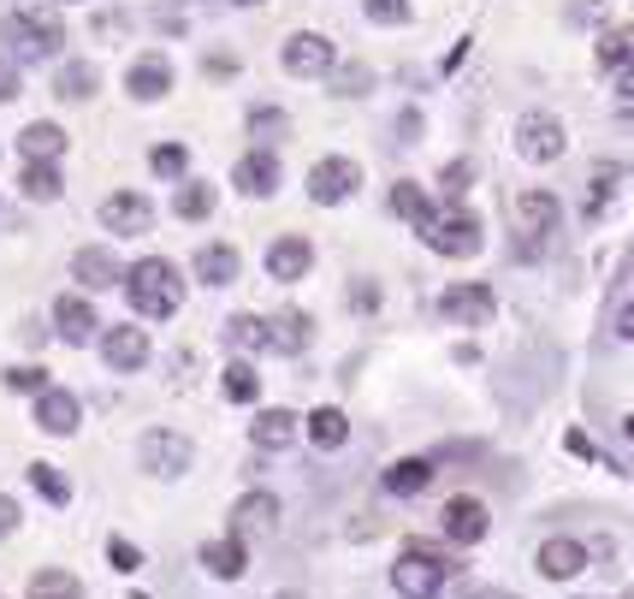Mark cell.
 Masks as SVG:
<instances>
[{
	"instance_id": "obj_38",
	"label": "cell",
	"mask_w": 634,
	"mask_h": 599,
	"mask_svg": "<svg viewBox=\"0 0 634 599\" xmlns=\"http://www.w3.org/2000/svg\"><path fill=\"white\" fill-rule=\"evenodd\" d=\"M593 190H587V214H599L604 202L616 196V184H623V167H593V179H587Z\"/></svg>"
},
{
	"instance_id": "obj_30",
	"label": "cell",
	"mask_w": 634,
	"mask_h": 599,
	"mask_svg": "<svg viewBox=\"0 0 634 599\" xmlns=\"http://www.w3.org/2000/svg\"><path fill=\"white\" fill-rule=\"evenodd\" d=\"M308 440H315V451H338L350 440V421H344V410H327L320 404L315 416H308Z\"/></svg>"
},
{
	"instance_id": "obj_19",
	"label": "cell",
	"mask_w": 634,
	"mask_h": 599,
	"mask_svg": "<svg viewBox=\"0 0 634 599\" xmlns=\"http://www.w3.org/2000/svg\"><path fill=\"white\" fill-rule=\"evenodd\" d=\"M202 558V569H208V576H219V581H238L244 569H249V546L238 534H226V540H208V546L196 552Z\"/></svg>"
},
{
	"instance_id": "obj_26",
	"label": "cell",
	"mask_w": 634,
	"mask_h": 599,
	"mask_svg": "<svg viewBox=\"0 0 634 599\" xmlns=\"http://www.w3.org/2000/svg\"><path fill=\"white\" fill-rule=\"evenodd\" d=\"M19 155H24V160H60V155H66V131L48 125V120L24 125V131H19Z\"/></svg>"
},
{
	"instance_id": "obj_17",
	"label": "cell",
	"mask_w": 634,
	"mask_h": 599,
	"mask_svg": "<svg viewBox=\"0 0 634 599\" xmlns=\"http://www.w3.org/2000/svg\"><path fill=\"white\" fill-rule=\"evenodd\" d=\"M78 421H83V410H78V398H71V392L48 386V392L36 398V428H42V433L66 440V433H78Z\"/></svg>"
},
{
	"instance_id": "obj_20",
	"label": "cell",
	"mask_w": 634,
	"mask_h": 599,
	"mask_svg": "<svg viewBox=\"0 0 634 599\" xmlns=\"http://www.w3.org/2000/svg\"><path fill=\"white\" fill-rule=\"evenodd\" d=\"M54 327H60L66 344H90L101 320H95V309H90V297H60V303H54Z\"/></svg>"
},
{
	"instance_id": "obj_40",
	"label": "cell",
	"mask_w": 634,
	"mask_h": 599,
	"mask_svg": "<svg viewBox=\"0 0 634 599\" xmlns=\"http://www.w3.org/2000/svg\"><path fill=\"white\" fill-rule=\"evenodd\" d=\"M107 564L120 569V576H137V569H143V546H131L125 534H113L107 540Z\"/></svg>"
},
{
	"instance_id": "obj_33",
	"label": "cell",
	"mask_w": 634,
	"mask_h": 599,
	"mask_svg": "<svg viewBox=\"0 0 634 599\" xmlns=\"http://www.w3.org/2000/svg\"><path fill=\"white\" fill-rule=\"evenodd\" d=\"M24 599H83V581L71 576V569H36Z\"/></svg>"
},
{
	"instance_id": "obj_14",
	"label": "cell",
	"mask_w": 634,
	"mask_h": 599,
	"mask_svg": "<svg viewBox=\"0 0 634 599\" xmlns=\"http://www.w3.org/2000/svg\"><path fill=\"white\" fill-rule=\"evenodd\" d=\"M125 90H131V101H160V95H167V90H172L167 54H137L131 71H125Z\"/></svg>"
},
{
	"instance_id": "obj_8",
	"label": "cell",
	"mask_w": 634,
	"mask_h": 599,
	"mask_svg": "<svg viewBox=\"0 0 634 599\" xmlns=\"http://www.w3.org/2000/svg\"><path fill=\"white\" fill-rule=\"evenodd\" d=\"M356 184H362V167H356V160H344V155H327V160L308 167V196H315L320 208L350 202V196H356Z\"/></svg>"
},
{
	"instance_id": "obj_45",
	"label": "cell",
	"mask_w": 634,
	"mask_h": 599,
	"mask_svg": "<svg viewBox=\"0 0 634 599\" xmlns=\"http://www.w3.org/2000/svg\"><path fill=\"white\" fill-rule=\"evenodd\" d=\"M19 95V60H0V101Z\"/></svg>"
},
{
	"instance_id": "obj_42",
	"label": "cell",
	"mask_w": 634,
	"mask_h": 599,
	"mask_svg": "<svg viewBox=\"0 0 634 599\" xmlns=\"http://www.w3.org/2000/svg\"><path fill=\"white\" fill-rule=\"evenodd\" d=\"M7 386H12V392H31V398H42V392H48V374L24 362V369H7Z\"/></svg>"
},
{
	"instance_id": "obj_32",
	"label": "cell",
	"mask_w": 634,
	"mask_h": 599,
	"mask_svg": "<svg viewBox=\"0 0 634 599\" xmlns=\"http://www.w3.org/2000/svg\"><path fill=\"white\" fill-rule=\"evenodd\" d=\"M95 66L90 60H71V66H60V78H54V95L60 101H90L95 95Z\"/></svg>"
},
{
	"instance_id": "obj_2",
	"label": "cell",
	"mask_w": 634,
	"mask_h": 599,
	"mask_svg": "<svg viewBox=\"0 0 634 599\" xmlns=\"http://www.w3.org/2000/svg\"><path fill=\"white\" fill-rule=\"evenodd\" d=\"M564 226V208H557L552 190H522V196L510 202V250L516 256H545V244H552V231Z\"/></svg>"
},
{
	"instance_id": "obj_35",
	"label": "cell",
	"mask_w": 634,
	"mask_h": 599,
	"mask_svg": "<svg viewBox=\"0 0 634 599\" xmlns=\"http://www.w3.org/2000/svg\"><path fill=\"white\" fill-rule=\"evenodd\" d=\"M172 208H179V221H208V214H214V184H202V179L179 184V196H172Z\"/></svg>"
},
{
	"instance_id": "obj_1",
	"label": "cell",
	"mask_w": 634,
	"mask_h": 599,
	"mask_svg": "<svg viewBox=\"0 0 634 599\" xmlns=\"http://www.w3.org/2000/svg\"><path fill=\"white\" fill-rule=\"evenodd\" d=\"M125 297L143 320H167V315H179V303H184V280L167 256H149L125 273Z\"/></svg>"
},
{
	"instance_id": "obj_12",
	"label": "cell",
	"mask_w": 634,
	"mask_h": 599,
	"mask_svg": "<svg viewBox=\"0 0 634 599\" xmlns=\"http://www.w3.org/2000/svg\"><path fill=\"white\" fill-rule=\"evenodd\" d=\"M101 357H107V369L137 374L143 362H149V332L143 327H107L101 332Z\"/></svg>"
},
{
	"instance_id": "obj_27",
	"label": "cell",
	"mask_w": 634,
	"mask_h": 599,
	"mask_svg": "<svg viewBox=\"0 0 634 599\" xmlns=\"http://www.w3.org/2000/svg\"><path fill=\"white\" fill-rule=\"evenodd\" d=\"M599 66L634 78V24H611V31L599 36Z\"/></svg>"
},
{
	"instance_id": "obj_36",
	"label": "cell",
	"mask_w": 634,
	"mask_h": 599,
	"mask_svg": "<svg viewBox=\"0 0 634 599\" xmlns=\"http://www.w3.org/2000/svg\"><path fill=\"white\" fill-rule=\"evenodd\" d=\"M219 386H226V398H231V404H256V398H261V374L249 369V362H231Z\"/></svg>"
},
{
	"instance_id": "obj_44",
	"label": "cell",
	"mask_w": 634,
	"mask_h": 599,
	"mask_svg": "<svg viewBox=\"0 0 634 599\" xmlns=\"http://www.w3.org/2000/svg\"><path fill=\"white\" fill-rule=\"evenodd\" d=\"M249 131H256V137H273V131H285V113H273V108H261L256 120H249Z\"/></svg>"
},
{
	"instance_id": "obj_49",
	"label": "cell",
	"mask_w": 634,
	"mask_h": 599,
	"mask_svg": "<svg viewBox=\"0 0 634 599\" xmlns=\"http://www.w3.org/2000/svg\"><path fill=\"white\" fill-rule=\"evenodd\" d=\"M362 83H367V71L356 66V71H344V83H338V95H362Z\"/></svg>"
},
{
	"instance_id": "obj_25",
	"label": "cell",
	"mask_w": 634,
	"mask_h": 599,
	"mask_svg": "<svg viewBox=\"0 0 634 599\" xmlns=\"http://www.w3.org/2000/svg\"><path fill=\"white\" fill-rule=\"evenodd\" d=\"M249 440H256L261 451H285L291 440H297V416L291 410H261L256 421H249Z\"/></svg>"
},
{
	"instance_id": "obj_16",
	"label": "cell",
	"mask_w": 634,
	"mask_h": 599,
	"mask_svg": "<svg viewBox=\"0 0 634 599\" xmlns=\"http://www.w3.org/2000/svg\"><path fill=\"white\" fill-rule=\"evenodd\" d=\"M231 184H238L244 196H273L279 190V155L273 149H249L238 167H231Z\"/></svg>"
},
{
	"instance_id": "obj_11",
	"label": "cell",
	"mask_w": 634,
	"mask_h": 599,
	"mask_svg": "<svg viewBox=\"0 0 634 599\" xmlns=\"http://www.w3.org/2000/svg\"><path fill=\"white\" fill-rule=\"evenodd\" d=\"M279 499L273 493H244L238 505H231V534L238 540H249V534H279Z\"/></svg>"
},
{
	"instance_id": "obj_4",
	"label": "cell",
	"mask_w": 634,
	"mask_h": 599,
	"mask_svg": "<svg viewBox=\"0 0 634 599\" xmlns=\"http://www.w3.org/2000/svg\"><path fill=\"white\" fill-rule=\"evenodd\" d=\"M60 19L54 12H12L7 19V48H12V60H48V54H60Z\"/></svg>"
},
{
	"instance_id": "obj_50",
	"label": "cell",
	"mask_w": 634,
	"mask_h": 599,
	"mask_svg": "<svg viewBox=\"0 0 634 599\" xmlns=\"http://www.w3.org/2000/svg\"><path fill=\"white\" fill-rule=\"evenodd\" d=\"M623 428H629V440H634V416H629V421H623Z\"/></svg>"
},
{
	"instance_id": "obj_39",
	"label": "cell",
	"mask_w": 634,
	"mask_h": 599,
	"mask_svg": "<svg viewBox=\"0 0 634 599\" xmlns=\"http://www.w3.org/2000/svg\"><path fill=\"white\" fill-rule=\"evenodd\" d=\"M149 167L160 172V179H184V167H190V155H184V143H160V149L149 155Z\"/></svg>"
},
{
	"instance_id": "obj_10",
	"label": "cell",
	"mask_w": 634,
	"mask_h": 599,
	"mask_svg": "<svg viewBox=\"0 0 634 599\" xmlns=\"http://www.w3.org/2000/svg\"><path fill=\"white\" fill-rule=\"evenodd\" d=\"M101 226H107V231H125V238H137V231L155 226V202L137 196V190H113V196L101 202Z\"/></svg>"
},
{
	"instance_id": "obj_28",
	"label": "cell",
	"mask_w": 634,
	"mask_h": 599,
	"mask_svg": "<svg viewBox=\"0 0 634 599\" xmlns=\"http://www.w3.org/2000/svg\"><path fill=\"white\" fill-rule=\"evenodd\" d=\"M392 214H397V221H409V226H416V231H427V226H433V196H427V190L421 184H392Z\"/></svg>"
},
{
	"instance_id": "obj_23",
	"label": "cell",
	"mask_w": 634,
	"mask_h": 599,
	"mask_svg": "<svg viewBox=\"0 0 634 599\" xmlns=\"http://www.w3.org/2000/svg\"><path fill=\"white\" fill-rule=\"evenodd\" d=\"M427 481H433V463L427 457H397L386 475H380V487L392 493V499H416V493H427Z\"/></svg>"
},
{
	"instance_id": "obj_51",
	"label": "cell",
	"mask_w": 634,
	"mask_h": 599,
	"mask_svg": "<svg viewBox=\"0 0 634 599\" xmlns=\"http://www.w3.org/2000/svg\"><path fill=\"white\" fill-rule=\"evenodd\" d=\"M238 7H256V0H238Z\"/></svg>"
},
{
	"instance_id": "obj_24",
	"label": "cell",
	"mask_w": 634,
	"mask_h": 599,
	"mask_svg": "<svg viewBox=\"0 0 634 599\" xmlns=\"http://www.w3.org/2000/svg\"><path fill=\"white\" fill-rule=\"evenodd\" d=\"M268 339H273V350L297 357V350H308V339H315V320H308L303 309H285V315L268 320Z\"/></svg>"
},
{
	"instance_id": "obj_37",
	"label": "cell",
	"mask_w": 634,
	"mask_h": 599,
	"mask_svg": "<svg viewBox=\"0 0 634 599\" xmlns=\"http://www.w3.org/2000/svg\"><path fill=\"white\" fill-rule=\"evenodd\" d=\"M31 487H36L48 505H71V481L54 470V463H31Z\"/></svg>"
},
{
	"instance_id": "obj_48",
	"label": "cell",
	"mask_w": 634,
	"mask_h": 599,
	"mask_svg": "<svg viewBox=\"0 0 634 599\" xmlns=\"http://www.w3.org/2000/svg\"><path fill=\"white\" fill-rule=\"evenodd\" d=\"M12 529H19V505H12V499H0V540H7Z\"/></svg>"
},
{
	"instance_id": "obj_13",
	"label": "cell",
	"mask_w": 634,
	"mask_h": 599,
	"mask_svg": "<svg viewBox=\"0 0 634 599\" xmlns=\"http://www.w3.org/2000/svg\"><path fill=\"white\" fill-rule=\"evenodd\" d=\"M439 309H445L451 327H486V320H493V291L486 285H451Z\"/></svg>"
},
{
	"instance_id": "obj_43",
	"label": "cell",
	"mask_w": 634,
	"mask_h": 599,
	"mask_svg": "<svg viewBox=\"0 0 634 599\" xmlns=\"http://www.w3.org/2000/svg\"><path fill=\"white\" fill-rule=\"evenodd\" d=\"M468 184H475V172H468V160H451V167L445 172H439V190H445V196L456 202V196H463V190Z\"/></svg>"
},
{
	"instance_id": "obj_3",
	"label": "cell",
	"mask_w": 634,
	"mask_h": 599,
	"mask_svg": "<svg viewBox=\"0 0 634 599\" xmlns=\"http://www.w3.org/2000/svg\"><path fill=\"white\" fill-rule=\"evenodd\" d=\"M445 569H451V558L439 546H404V558L392 564V588H397V599H433L445 588Z\"/></svg>"
},
{
	"instance_id": "obj_29",
	"label": "cell",
	"mask_w": 634,
	"mask_h": 599,
	"mask_svg": "<svg viewBox=\"0 0 634 599\" xmlns=\"http://www.w3.org/2000/svg\"><path fill=\"white\" fill-rule=\"evenodd\" d=\"M238 250H231V244H208V250H196V280L202 285H231L238 280Z\"/></svg>"
},
{
	"instance_id": "obj_47",
	"label": "cell",
	"mask_w": 634,
	"mask_h": 599,
	"mask_svg": "<svg viewBox=\"0 0 634 599\" xmlns=\"http://www.w3.org/2000/svg\"><path fill=\"white\" fill-rule=\"evenodd\" d=\"M616 339L634 344V303H623V309H616Z\"/></svg>"
},
{
	"instance_id": "obj_6",
	"label": "cell",
	"mask_w": 634,
	"mask_h": 599,
	"mask_svg": "<svg viewBox=\"0 0 634 599\" xmlns=\"http://www.w3.org/2000/svg\"><path fill=\"white\" fill-rule=\"evenodd\" d=\"M190 457H196V445L184 440V433H172V428H149L137 440V463L149 470L155 481H179L190 470Z\"/></svg>"
},
{
	"instance_id": "obj_41",
	"label": "cell",
	"mask_w": 634,
	"mask_h": 599,
	"mask_svg": "<svg viewBox=\"0 0 634 599\" xmlns=\"http://www.w3.org/2000/svg\"><path fill=\"white\" fill-rule=\"evenodd\" d=\"M362 12L374 24H409V12H416V7H409V0H362Z\"/></svg>"
},
{
	"instance_id": "obj_21",
	"label": "cell",
	"mask_w": 634,
	"mask_h": 599,
	"mask_svg": "<svg viewBox=\"0 0 634 599\" xmlns=\"http://www.w3.org/2000/svg\"><path fill=\"white\" fill-rule=\"evenodd\" d=\"M315 268V250H308V238H279V244H268V273L273 280H303V273Z\"/></svg>"
},
{
	"instance_id": "obj_31",
	"label": "cell",
	"mask_w": 634,
	"mask_h": 599,
	"mask_svg": "<svg viewBox=\"0 0 634 599\" xmlns=\"http://www.w3.org/2000/svg\"><path fill=\"white\" fill-rule=\"evenodd\" d=\"M24 196H31V202H54V196H60V167H54V160H24Z\"/></svg>"
},
{
	"instance_id": "obj_7",
	"label": "cell",
	"mask_w": 634,
	"mask_h": 599,
	"mask_svg": "<svg viewBox=\"0 0 634 599\" xmlns=\"http://www.w3.org/2000/svg\"><path fill=\"white\" fill-rule=\"evenodd\" d=\"M564 120H552V113H522L516 120V155L534 160V167H552L557 155H564Z\"/></svg>"
},
{
	"instance_id": "obj_5",
	"label": "cell",
	"mask_w": 634,
	"mask_h": 599,
	"mask_svg": "<svg viewBox=\"0 0 634 599\" xmlns=\"http://www.w3.org/2000/svg\"><path fill=\"white\" fill-rule=\"evenodd\" d=\"M421 238H427V250H433V256H451V261L480 256V221H475L468 208H445V214H433V226H427Z\"/></svg>"
},
{
	"instance_id": "obj_15",
	"label": "cell",
	"mask_w": 634,
	"mask_h": 599,
	"mask_svg": "<svg viewBox=\"0 0 634 599\" xmlns=\"http://www.w3.org/2000/svg\"><path fill=\"white\" fill-rule=\"evenodd\" d=\"M486 529H493V517H486V505H480V499L456 493V499L445 505V534L456 540V546H475V540H486Z\"/></svg>"
},
{
	"instance_id": "obj_34",
	"label": "cell",
	"mask_w": 634,
	"mask_h": 599,
	"mask_svg": "<svg viewBox=\"0 0 634 599\" xmlns=\"http://www.w3.org/2000/svg\"><path fill=\"white\" fill-rule=\"evenodd\" d=\"M226 344H238V350H273L268 320H261V315H231L226 320Z\"/></svg>"
},
{
	"instance_id": "obj_22",
	"label": "cell",
	"mask_w": 634,
	"mask_h": 599,
	"mask_svg": "<svg viewBox=\"0 0 634 599\" xmlns=\"http://www.w3.org/2000/svg\"><path fill=\"white\" fill-rule=\"evenodd\" d=\"M581 569H587V546H581V540H545V546H540V576L569 581V576H581Z\"/></svg>"
},
{
	"instance_id": "obj_46",
	"label": "cell",
	"mask_w": 634,
	"mask_h": 599,
	"mask_svg": "<svg viewBox=\"0 0 634 599\" xmlns=\"http://www.w3.org/2000/svg\"><path fill=\"white\" fill-rule=\"evenodd\" d=\"M350 303L356 309H380V285H350Z\"/></svg>"
},
{
	"instance_id": "obj_18",
	"label": "cell",
	"mask_w": 634,
	"mask_h": 599,
	"mask_svg": "<svg viewBox=\"0 0 634 599\" xmlns=\"http://www.w3.org/2000/svg\"><path fill=\"white\" fill-rule=\"evenodd\" d=\"M131 268H120L113 261V250H101V244H90V250H78L71 256V280L78 285H90V291H107V285H120Z\"/></svg>"
},
{
	"instance_id": "obj_9",
	"label": "cell",
	"mask_w": 634,
	"mask_h": 599,
	"mask_svg": "<svg viewBox=\"0 0 634 599\" xmlns=\"http://www.w3.org/2000/svg\"><path fill=\"white\" fill-rule=\"evenodd\" d=\"M332 60H338V48L320 31H297L285 42V71H291V78H327Z\"/></svg>"
}]
</instances>
